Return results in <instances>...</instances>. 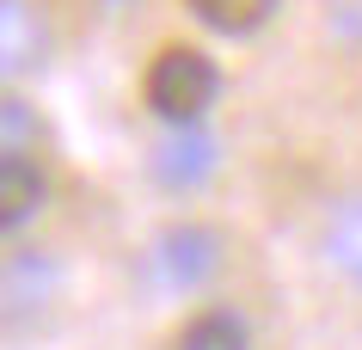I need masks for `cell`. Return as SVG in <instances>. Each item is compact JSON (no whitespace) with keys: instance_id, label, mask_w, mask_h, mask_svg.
I'll list each match as a JSON object with an SVG mask.
<instances>
[{"instance_id":"7","label":"cell","mask_w":362,"mask_h":350,"mask_svg":"<svg viewBox=\"0 0 362 350\" xmlns=\"http://www.w3.org/2000/svg\"><path fill=\"white\" fill-rule=\"evenodd\" d=\"M325 258H332V271L362 283V197L332 209V221H325Z\"/></svg>"},{"instance_id":"4","label":"cell","mask_w":362,"mask_h":350,"mask_svg":"<svg viewBox=\"0 0 362 350\" xmlns=\"http://www.w3.org/2000/svg\"><path fill=\"white\" fill-rule=\"evenodd\" d=\"M43 197H49V185H43V166L31 154H0V221H6V233H19L25 221H37Z\"/></svg>"},{"instance_id":"2","label":"cell","mask_w":362,"mask_h":350,"mask_svg":"<svg viewBox=\"0 0 362 350\" xmlns=\"http://www.w3.org/2000/svg\"><path fill=\"white\" fill-rule=\"evenodd\" d=\"M215 264H221V240H215V228H197V221L166 228L153 240V252H148L153 289H166V295H185L197 283H209Z\"/></svg>"},{"instance_id":"9","label":"cell","mask_w":362,"mask_h":350,"mask_svg":"<svg viewBox=\"0 0 362 350\" xmlns=\"http://www.w3.org/2000/svg\"><path fill=\"white\" fill-rule=\"evenodd\" d=\"M0 123H6V154H31V148H25V141H31V105L6 98V105H0Z\"/></svg>"},{"instance_id":"8","label":"cell","mask_w":362,"mask_h":350,"mask_svg":"<svg viewBox=\"0 0 362 350\" xmlns=\"http://www.w3.org/2000/svg\"><path fill=\"white\" fill-rule=\"evenodd\" d=\"M185 6H191L209 31H221V37H252V31L276 13V0H185Z\"/></svg>"},{"instance_id":"3","label":"cell","mask_w":362,"mask_h":350,"mask_svg":"<svg viewBox=\"0 0 362 350\" xmlns=\"http://www.w3.org/2000/svg\"><path fill=\"white\" fill-rule=\"evenodd\" d=\"M215 173V141L203 129H172V141L153 148V178L166 185V191H191L203 178Z\"/></svg>"},{"instance_id":"1","label":"cell","mask_w":362,"mask_h":350,"mask_svg":"<svg viewBox=\"0 0 362 350\" xmlns=\"http://www.w3.org/2000/svg\"><path fill=\"white\" fill-rule=\"evenodd\" d=\"M221 93V74H215V62L191 43H166L160 56L148 62V80H141V98H148V111L172 129H197L203 111L215 105Z\"/></svg>"},{"instance_id":"5","label":"cell","mask_w":362,"mask_h":350,"mask_svg":"<svg viewBox=\"0 0 362 350\" xmlns=\"http://www.w3.org/2000/svg\"><path fill=\"white\" fill-rule=\"evenodd\" d=\"M178 350H252V332H246V320L233 308H203V313L185 320Z\"/></svg>"},{"instance_id":"6","label":"cell","mask_w":362,"mask_h":350,"mask_svg":"<svg viewBox=\"0 0 362 350\" xmlns=\"http://www.w3.org/2000/svg\"><path fill=\"white\" fill-rule=\"evenodd\" d=\"M0 13H6V19H0V25H6V74H19V68H37L43 49H49L37 6H31V0H6Z\"/></svg>"}]
</instances>
